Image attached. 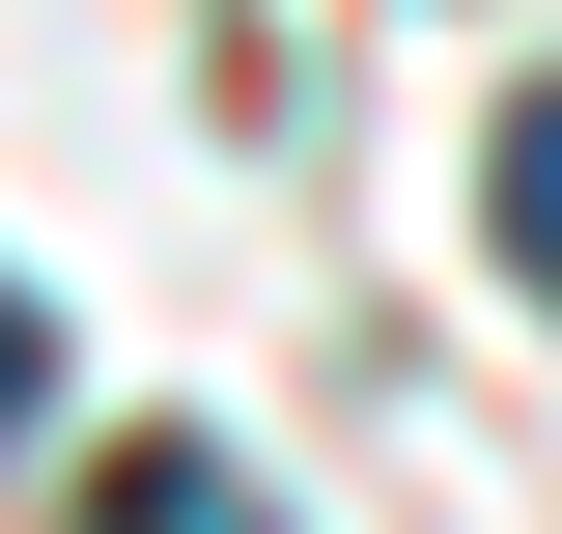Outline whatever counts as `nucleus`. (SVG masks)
Listing matches in <instances>:
<instances>
[{
    "instance_id": "7ed1b4c3",
    "label": "nucleus",
    "mask_w": 562,
    "mask_h": 534,
    "mask_svg": "<svg viewBox=\"0 0 562 534\" xmlns=\"http://www.w3.org/2000/svg\"><path fill=\"white\" fill-rule=\"evenodd\" d=\"M29 422H57V310L0 281V450H29Z\"/></svg>"
},
{
    "instance_id": "f03ea898",
    "label": "nucleus",
    "mask_w": 562,
    "mask_h": 534,
    "mask_svg": "<svg viewBox=\"0 0 562 534\" xmlns=\"http://www.w3.org/2000/svg\"><path fill=\"white\" fill-rule=\"evenodd\" d=\"M113 534H281V507H254V478H198V450H169V478H140Z\"/></svg>"
},
{
    "instance_id": "f257e3e1",
    "label": "nucleus",
    "mask_w": 562,
    "mask_h": 534,
    "mask_svg": "<svg viewBox=\"0 0 562 534\" xmlns=\"http://www.w3.org/2000/svg\"><path fill=\"white\" fill-rule=\"evenodd\" d=\"M479 225H506V281L562 310V85H506V141H479Z\"/></svg>"
}]
</instances>
